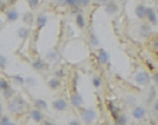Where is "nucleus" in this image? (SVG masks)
Here are the masks:
<instances>
[{
	"label": "nucleus",
	"instance_id": "nucleus-1",
	"mask_svg": "<svg viewBox=\"0 0 158 125\" xmlns=\"http://www.w3.org/2000/svg\"><path fill=\"white\" fill-rule=\"evenodd\" d=\"M26 107H27V103L22 95H16L7 101V110L11 114H16V115L23 114L24 110H26Z\"/></svg>",
	"mask_w": 158,
	"mask_h": 125
},
{
	"label": "nucleus",
	"instance_id": "nucleus-2",
	"mask_svg": "<svg viewBox=\"0 0 158 125\" xmlns=\"http://www.w3.org/2000/svg\"><path fill=\"white\" fill-rule=\"evenodd\" d=\"M80 117L81 122H84L85 125H94L98 121V112L96 108H80Z\"/></svg>",
	"mask_w": 158,
	"mask_h": 125
},
{
	"label": "nucleus",
	"instance_id": "nucleus-3",
	"mask_svg": "<svg viewBox=\"0 0 158 125\" xmlns=\"http://www.w3.org/2000/svg\"><path fill=\"white\" fill-rule=\"evenodd\" d=\"M134 81H135L137 85H140V87H148V85L151 84V75L148 71L140 70L134 75Z\"/></svg>",
	"mask_w": 158,
	"mask_h": 125
},
{
	"label": "nucleus",
	"instance_id": "nucleus-4",
	"mask_svg": "<svg viewBox=\"0 0 158 125\" xmlns=\"http://www.w3.org/2000/svg\"><path fill=\"white\" fill-rule=\"evenodd\" d=\"M147 115H148V111L144 105H137V107H134L131 110V117L134 118V119H137V121H143V119H145Z\"/></svg>",
	"mask_w": 158,
	"mask_h": 125
},
{
	"label": "nucleus",
	"instance_id": "nucleus-5",
	"mask_svg": "<svg viewBox=\"0 0 158 125\" xmlns=\"http://www.w3.org/2000/svg\"><path fill=\"white\" fill-rule=\"evenodd\" d=\"M70 104L77 110L83 108V105H84V98L77 90H73V92L70 94Z\"/></svg>",
	"mask_w": 158,
	"mask_h": 125
},
{
	"label": "nucleus",
	"instance_id": "nucleus-6",
	"mask_svg": "<svg viewBox=\"0 0 158 125\" xmlns=\"http://www.w3.org/2000/svg\"><path fill=\"white\" fill-rule=\"evenodd\" d=\"M138 36L141 38H144V40H147V38H150L152 36V29H151V26L147 22H143L138 26Z\"/></svg>",
	"mask_w": 158,
	"mask_h": 125
},
{
	"label": "nucleus",
	"instance_id": "nucleus-7",
	"mask_svg": "<svg viewBox=\"0 0 158 125\" xmlns=\"http://www.w3.org/2000/svg\"><path fill=\"white\" fill-rule=\"evenodd\" d=\"M52 107L54 111H57V112H64V111H67V108H69V103H67L64 98H56L54 101H53Z\"/></svg>",
	"mask_w": 158,
	"mask_h": 125
},
{
	"label": "nucleus",
	"instance_id": "nucleus-8",
	"mask_svg": "<svg viewBox=\"0 0 158 125\" xmlns=\"http://www.w3.org/2000/svg\"><path fill=\"white\" fill-rule=\"evenodd\" d=\"M34 23H36V30H37V31H40V30H43L44 27L47 26L48 16L46 14V13H40V14L34 18Z\"/></svg>",
	"mask_w": 158,
	"mask_h": 125
},
{
	"label": "nucleus",
	"instance_id": "nucleus-9",
	"mask_svg": "<svg viewBox=\"0 0 158 125\" xmlns=\"http://www.w3.org/2000/svg\"><path fill=\"white\" fill-rule=\"evenodd\" d=\"M145 20H148V24L150 26H154L158 23V16L155 13V10L152 7H147V13H145Z\"/></svg>",
	"mask_w": 158,
	"mask_h": 125
},
{
	"label": "nucleus",
	"instance_id": "nucleus-10",
	"mask_svg": "<svg viewBox=\"0 0 158 125\" xmlns=\"http://www.w3.org/2000/svg\"><path fill=\"white\" fill-rule=\"evenodd\" d=\"M124 104L127 105L128 108H134L138 105V98H137V95H134V94H127V95H124Z\"/></svg>",
	"mask_w": 158,
	"mask_h": 125
},
{
	"label": "nucleus",
	"instance_id": "nucleus-11",
	"mask_svg": "<svg viewBox=\"0 0 158 125\" xmlns=\"http://www.w3.org/2000/svg\"><path fill=\"white\" fill-rule=\"evenodd\" d=\"M6 13V22L7 23H15V22H17V18H19V11H17V9H7V10L4 11Z\"/></svg>",
	"mask_w": 158,
	"mask_h": 125
},
{
	"label": "nucleus",
	"instance_id": "nucleus-12",
	"mask_svg": "<svg viewBox=\"0 0 158 125\" xmlns=\"http://www.w3.org/2000/svg\"><path fill=\"white\" fill-rule=\"evenodd\" d=\"M104 6H106V9H104V10H106V13L108 16H114L115 13L118 11V7H120V6H118V3H115V2H106V3H104Z\"/></svg>",
	"mask_w": 158,
	"mask_h": 125
},
{
	"label": "nucleus",
	"instance_id": "nucleus-13",
	"mask_svg": "<svg viewBox=\"0 0 158 125\" xmlns=\"http://www.w3.org/2000/svg\"><path fill=\"white\" fill-rule=\"evenodd\" d=\"M97 58H98V62L100 64H108L110 61V55H108V51L104 50V48H98V51H97Z\"/></svg>",
	"mask_w": 158,
	"mask_h": 125
},
{
	"label": "nucleus",
	"instance_id": "nucleus-14",
	"mask_svg": "<svg viewBox=\"0 0 158 125\" xmlns=\"http://www.w3.org/2000/svg\"><path fill=\"white\" fill-rule=\"evenodd\" d=\"M22 20H23V23H24V27H30L34 23V14H33V11H26V13H23Z\"/></svg>",
	"mask_w": 158,
	"mask_h": 125
},
{
	"label": "nucleus",
	"instance_id": "nucleus-15",
	"mask_svg": "<svg viewBox=\"0 0 158 125\" xmlns=\"http://www.w3.org/2000/svg\"><path fill=\"white\" fill-rule=\"evenodd\" d=\"M145 13H147V6H145L144 3H138V4H137V7H135L137 17L144 22V20H145Z\"/></svg>",
	"mask_w": 158,
	"mask_h": 125
},
{
	"label": "nucleus",
	"instance_id": "nucleus-16",
	"mask_svg": "<svg viewBox=\"0 0 158 125\" xmlns=\"http://www.w3.org/2000/svg\"><path fill=\"white\" fill-rule=\"evenodd\" d=\"M29 114H30V118H31V119H33L36 124H40V122L44 121V117H43V112H41V111H39V110H31Z\"/></svg>",
	"mask_w": 158,
	"mask_h": 125
},
{
	"label": "nucleus",
	"instance_id": "nucleus-17",
	"mask_svg": "<svg viewBox=\"0 0 158 125\" xmlns=\"http://www.w3.org/2000/svg\"><path fill=\"white\" fill-rule=\"evenodd\" d=\"M31 66H33V68L36 71H39V73H44V71H46V68H47L46 62H44L41 58H36L33 62H31Z\"/></svg>",
	"mask_w": 158,
	"mask_h": 125
},
{
	"label": "nucleus",
	"instance_id": "nucleus-18",
	"mask_svg": "<svg viewBox=\"0 0 158 125\" xmlns=\"http://www.w3.org/2000/svg\"><path fill=\"white\" fill-rule=\"evenodd\" d=\"M57 60H59V51L56 48H52L46 53V61L47 62H56Z\"/></svg>",
	"mask_w": 158,
	"mask_h": 125
},
{
	"label": "nucleus",
	"instance_id": "nucleus-19",
	"mask_svg": "<svg viewBox=\"0 0 158 125\" xmlns=\"http://www.w3.org/2000/svg\"><path fill=\"white\" fill-rule=\"evenodd\" d=\"M33 105H34V110H39V111H46L48 108V105H47V103L44 101V99H41V98H36L33 101Z\"/></svg>",
	"mask_w": 158,
	"mask_h": 125
},
{
	"label": "nucleus",
	"instance_id": "nucleus-20",
	"mask_svg": "<svg viewBox=\"0 0 158 125\" xmlns=\"http://www.w3.org/2000/svg\"><path fill=\"white\" fill-rule=\"evenodd\" d=\"M47 85L50 90L56 91V90H59L60 87H61V80H60V78H56V77H52L47 81Z\"/></svg>",
	"mask_w": 158,
	"mask_h": 125
},
{
	"label": "nucleus",
	"instance_id": "nucleus-21",
	"mask_svg": "<svg viewBox=\"0 0 158 125\" xmlns=\"http://www.w3.org/2000/svg\"><path fill=\"white\" fill-rule=\"evenodd\" d=\"M76 26L80 30H85V27H87V22H85V17L83 13L76 16Z\"/></svg>",
	"mask_w": 158,
	"mask_h": 125
},
{
	"label": "nucleus",
	"instance_id": "nucleus-22",
	"mask_svg": "<svg viewBox=\"0 0 158 125\" xmlns=\"http://www.w3.org/2000/svg\"><path fill=\"white\" fill-rule=\"evenodd\" d=\"M148 48L151 51L158 53V36H151L150 41H148Z\"/></svg>",
	"mask_w": 158,
	"mask_h": 125
},
{
	"label": "nucleus",
	"instance_id": "nucleus-23",
	"mask_svg": "<svg viewBox=\"0 0 158 125\" xmlns=\"http://www.w3.org/2000/svg\"><path fill=\"white\" fill-rule=\"evenodd\" d=\"M17 36L20 37L23 41L27 40V38L30 37V29H29V27H24V26L20 27V29L17 30Z\"/></svg>",
	"mask_w": 158,
	"mask_h": 125
},
{
	"label": "nucleus",
	"instance_id": "nucleus-24",
	"mask_svg": "<svg viewBox=\"0 0 158 125\" xmlns=\"http://www.w3.org/2000/svg\"><path fill=\"white\" fill-rule=\"evenodd\" d=\"M88 44L93 46V47H96V46L100 44V40H98V37H97V34L94 33V30H91L90 34H88Z\"/></svg>",
	"mask_w": 158,
	"mask_h": 125
},
{
	"label": "nucleus",
	"instance_id": "nucleus-25",
	"mask_svg": "<svg viewBox=\"0 0 158 125\" xmlns=\"http://www.w3.org/2000/svg\"><path fill=\"white\" fill-rule=\"evenodd\" d=\"M157 99V88L155 87H150V91H148L147 95V104H152Z\"/></svg>",
	"mask_w": 158,
	"mask_h": 125
},
{
	"label": "nucleus",
	"instance_id": "nucleus-26",
	"mask_svg": "<svg viewBox=\"0 0 158 125\" xmlns=\"http://www.w3.org/2000/svg\"><path fill=\"white\" fill-rule=\"evenodd\" d=\"M2 95H3V98H4V99H7V101H9V99H11L13 97H16V90H15V88H11V87H10L9 90H6V91L2 92Z\"/></svg>",
	"mask_w": 158,
	"mask_h": 125
},
{
	"label": "nucleus",
	"instance_id": "nucleus-27",
	"mask_svg": "<svg viewBox=\"0 0 158 125\" xmlns=\"http://www.w3.org/2000/svg\"><path fill=\"white\" fill-rule=\"evenodd\" d=\"M11 81L16 85H24V77H22L20 74H13L11 75Z\"/></svg>",
	"mask_w": 158,
	"mask_h": 125
},
{
	"label": "nucleus",
	"instance_id": "nucleus-28",
	"mask_svg": "<svg viewBox=\"0 0 158 125\" xmlns=\"http://www.w3.org/2000/svg\"><path fill=\"white\" fill-rule=\"evenodd\" d=\"M9 88H10V83H9V80L7 78H4V77H0V91L3 92Z\"/></svg>",
	"mask_w": 158,
	"mask_h": 125
},
{
	"label": "nucleus",
	"instance_id": "nucleus-29",
	"mask_svg": "<svg viewBox=\"0 0 158 125\" xmlns=\"http://www.w3.org/2000/svg\"><path fill=\"white\" fill-rule=\"evenodd\" d=\"M125 124H127V115L121 112L118 115L117 119H115V125H125Z\"/></svg>",
	"mask_w": 158,
	"mask_h": 125
},
{
	"label": "nucleus",
	"instance_id": "nucleus-30",
	"mask_svg": "<svg viewBox=\"0 0 158 125\" xmlns=\"http://www.w3.org/2000/svg\"><path fill=\"white\" fill-rule=\"evenodd\" d=\"M37 84V80L34 77H27L24 78V85H27V87H34V85Z\"/></svg>",
	"mask_w": 158,
	"mask_h": 125
},
{
	"label": "nucleus",
	"instance_id": "nucleus-31",
	"mask_svg": "<svg viewBox=\"0 0 158 125\" xmlns=\"http://www.w3.org/2000/svg\"><path fill=\"white\" fill-rule=\"evenodd\" d=\"M91 84H93V87L100 88V87H101V78H100L98 75H94V77L91 78Z\"/></svg>",
	"mask_w": 158,
	"mask_h": 125
},
{
	"label": "nucleus",
	"instance_id": "nucleus-32",
	"mask_svg": "<svg viewBox=\"0 0 158 125\" xmlns=\"http://www.w3.org/2000/svg\"><path fill=\"white\" fill-rule=\"evenodd\" d=\"M7 67V57L4 54H0V70H4Z\"/></svg>",
	"mask_w": 158,
	"mask_h": 125
},
{
	"label": "nucleus",
	"instance_id": "nucleus-33",
	"mask_svg": "<svg viewBox=\"0 0 158 125\" xmlns=\"http://www.w3.org/2000/svg\"><path fill=\"white\" fill-rule=\"evenodd\" d=\"M27 4H29L30 10H36V9L40 6V2H37V0H30V2H27Z\"/></svg>",
	"mask_w": 158,
	"mask_h": 125
},
{
	"label": "nucleus",
	"instance_id": "nucleus-34",
	"mask_svg": "<svg viewBox=\"0 0 158 125\" xmlns=\"http://www.w3.org/2000/svg\"><path fill=\"white\" fill-rule=\"evenodd\" d=\"M54 77H56V78H60V80H61V78L64 77V70H63V68H59V70H56V71H54Z\"/></svg>",
	"mask_w": 158,
	"mask_h": 125
},
{
	"label": "nucleus",
	"instance_id": "nucleus-35",
	"mask_svg": "<svg viewBox=\"0 0 158 125\" xmlns=\"http://www.w3.org/2000/svg\"><path fill=\"white\" fill-rule=\"evenodd\" d=\"M10 118L7 117V115H3V117H2V119H0V125H9L10 124Z\"/></svg>",
	"mask_w": 158,
	"mask_h": 125
},
{
	"label": "nucleus",
	"instance_id": "nucleus-36",
	"mask_svg": "<svg viewBox=\"0 0 158 125\" xmlns=\"http://www.w3.org/2000/svg\"><path fill=\"white\" fill-rule=\"evenodd\" d=\"M151 81H154V84H155V88L158 90V71H155V73L152 74V77H151Z\"/></svg>",
	"mask_w": 158,
	"mask_h": 125
},
{
	"label": "nucleus",
	"instance_id": "nucleus-37",
	"mask_svg": "<svg viewBox=\"0 0 158 125\" xmlns=\"http://www.w3.org/2000/svg\"><path fill=\"white\" fill-rule=\"evenodd\" d=\"M9 4V2H0V11H6V6Z\"/></svg>",
	"mask_w": 158,
	"mask_h": 125
},
{
	"label": "nucleus",
	"instance_id": "nucleus-38",
	"mask_svg": "<svg viewBox=\"0 0 158 125\" xmlns=\"http://www.w3.org/2000/svg\"><path fill=\"white\" fill-rule=\"evenodd\" d=\"M67 125H83V124H81L80 119H71V121L67 122Z\"/></svg>",
	"mask_w": 158,
	"mask_h": 125
},
{
	"label": "nucleus",
	"instance_id": "nucleus-39",
	"mask_svg": "<svg viewBox=\"0 0 158 125\" xmlns=\"http://www.w3.org/2000/svg\"><path fill=\"white\" fill-rule=\"evenodd\" d=\"M152 111H154V112H157V114H158V98L155 99L154 103H152Z\"/></svg>",
	"mask_w": 158,
	"mask_h": 125
},
{
	"label": "nucleus",
	"instance_id": "nucleus-40",
	"mask_svg": "<svg viewBox=\"0 0 158 125\" xmlns=\"http://www.w3.org/2000/svg\"><path fill=\"white\" fill-rule=\"evenodd\" d=\"M90 2H80V7L83 9V7H87V6H90Z\"/></svg>",
	"mask_w": 158,
	"mask_h": 125
},
{
	"label": "nucleus",
	"instance_id": "nucleus-41",
	"mask_svg": "<svg viewBox=\"0 0 158 125\" xmlns=\"http://www.w3.org/2000/svg\"><path fill=\"white\" fill-rule=\"evenodd\" d=\"M43 125H54V124H53V121H50V119H44Z\"/></svg>",
	"mask_w": 158,
	"mask_h": 125
},
{
	"label": "nucleus",
	"instance_id": "nucleus-42",
	"mask_svg": "<svg viewBox=\"0 0 158 125\" xmlns=\"http://www.w3.org/2000/svg\"><path fill=\"white\" fill-rule=\"evenodd\" d=\"M141 125H154V124H151V122H143Z\"/></svg>",
	"mask_w": 158,
	"mask_h": 125
},
{
	"label": "nucleus",
	"instance_id": "nucleus-43",
	"mask_svg": "<svg viewBox=\"0 0 158 125\" xmlns=\"http://www.w3.org/2000/svg\"><path fill=\"white\" fill-rule=\"evenodd\" d=\"M0 111L3 112V104H2V103H0Z\"/></svg>",
	"mask_w": 158,
	"mask_h": 125
},
{
	"label": "nucleus",
	"instance_id": "nucleus-44",
	"mask_svg": "<svg viewBox=\"0 0 158 125\" xmlns=\"http://www.w3.org/2000/svg\"><path fill=\"white\" fill-rule=\"evenodd\" d=\"M155 10V13H157V16H158V6H157V9H154Z\"/></svg>",
	"mask_w": 158,
	"mask_h": 125
},
{
	"label": "nucleus",
	"instance_id": "nucleus-45",
	"mask_svg": "<svg viewBox=\"0 0 158 125\" xmlns=\"http://www.w3.org/2000/svg\"><path fill=\"white\" fill-rule=\"evenodd\" d=\"M2 117H3V112H2V111H0V119H2Z\"/></svg>",
	"mask_w": 158,
	"mask_h": 125
},
{
	"label": "nucleus",
	"instance_id": "nucleus-46",
	"mask_svg": "<svg viewBox=\"0 0 158 125\" xmlns=\"http://www.w3.org/2000/svg\"><path fill=\"white\" fill-rule=\"evenodd\" d=\"M9 125H17V124H15V122H10V124H9Z\"/></svg>",
	"mask_w": 158,
	"mask_h": 125
},
{
	"label": "nucleus",
	"instance_id": "nucleus-47",
	"mask_svg": "<svg viewBox=\"0 0 158 125\" xmlns=\"http://www.w3.org/2000/svg\"><path fill=\"white\" fill-rule=\"evenodd\" d=\"M107 125H115V124H107Z\"/></svg>",
	"mask_w": 158,
	"mask_h": 125
},
{
	"label": "nucleus",
	"instance_id": "nucleus-48",
	"mask_svg": "<svg viewBox=\"0 0 158 125\" xmlns=\"http://www.w3.org/2000/svg\"><path fill=\"white\" fill-rule=\"evenodd\" d=\"M157 121H158V114H157Z\"/></svg>",
	"mask_w": 158,
	"mask_h": 125
},
{
	"label": "nucleus",
	"instance_id": "nucleus-49",
	"mask_svg": "<svg viewBox=\"0 0 158 125\" xmlns=\"http://www.w3.org/2000/svg\"><path fill=\"white\" fill-rule=\"evenodd\" d=\"M157 24H158V23H157Z\"/></svg>",
	"mask_w": 158,
	"mask_h": 125
}]
</instances>
